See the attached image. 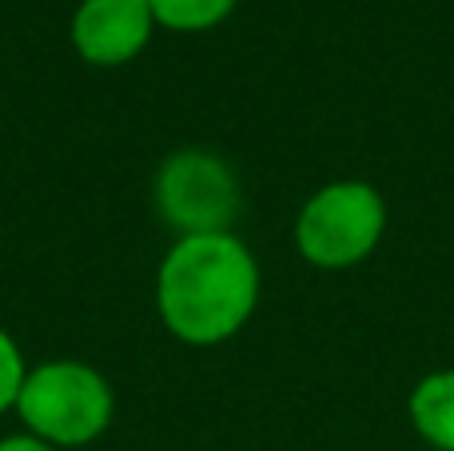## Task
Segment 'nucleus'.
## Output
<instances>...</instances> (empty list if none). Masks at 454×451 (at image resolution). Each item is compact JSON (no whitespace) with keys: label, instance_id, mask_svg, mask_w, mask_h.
<instances>
[{"label":"nucleus","instance_id":"3","mask_svg":"<svg viewBox=\"0 0 454 451\" xmlns=\"http://www.w3.org/2000/svg\"><path fill=\"white\" fill-rule=\"evenodd\" d=\"M387 236V200L367 180L323 184L295 220V248L311 268L347 272Z\"/></svg>","mask_w":454,"mask_h":451},{"label":"nucleus","instance_id":"5","mask_svg":"<svg viewBox=\"0 0 454 451\" xmlns=\"http://www.w3.org/2000/svg\"><path fill=\"white\" fill-rule=\"evenodd\" d=\"M148 0H80L72 12V48L92 68L132 64L156 32Z\"/></svg>","mask_w":454,"mask_h":451},{"label":"nucleus","instance_id":"4","mask_svg":"<svg viewBox=\"0 0 454 451\" xmlns=\"http://www.w3.org/2000/svg\"><path fill=\"white\" fill-rule=\"evenodd\" d=\"M156 208L180 236L231 232L239 216V184L227 160L212 152H176L156 172Z\"/></svg>","mask_w":454,"mask_h":451},{"label":"nucleus","instance_id":"9","mask_svg":"<svg viewBox=\"0 0 454 451\" xmlns=\"http://www.w3.org/2000/svg\"><path fill=\"white\" fill-rule=\"evenodd\" d=\"M0 451H56V447L44 444V439H36V436H28V431H16V436L0 439Z\"/></svg>","mask_w":454,"mask_h":451},{"label":"nucleus","instance_id":"7","mask_svg":"<svg viewBox=\"0 0 454 451\" xmlns=\"http://www.w3.org/2000/svg\"><path fill=\"white\" fill-rule=\"evenodd\" d=\"M239 0H148L152 16L168 32H207L235 12Z\"/></svg>","mask_w":454,"mask_h":451},{"label":"nucleus","instance_id":"6","mask_svg":"<svg viewBox=\"0 0 454 451\" xmlns=\"http://www.w3.org/2000/svg\"><path fill=\"white\" fill-rule=\"evenodd\" d=\"M411 428L439 451H454V372H431L407 400Z\"/></svg>","mask_w":454,"mask_h":451},{"label":"nucleus","instance_id":"8","mask_svg":"<svg viewBox=\"0 0 454 451\" xmlns=\"http://www.w3.org/2000/svg\"><path fill=\"white\" fill-rule=\"evenodd\" d=\"M24 376H28V368H24L20 348H16V340L0 328V415H4L8 407H16Z\"/></svg>","mask_w":454,"mask_h":451},{"label":"nucleus","instance_id":"2","mask_svg":"<svg viewBox=\"0 0 454 451\" xmlns=\"http://www.w3.org/2000/svg\"><path fill=\"white\" fill-rule=\"evenodd\" d=\"M12 412L20 415L28 436L44 439L56 451L84 447L108 431L116 415V396L92 364L48 360L40 368H28Z\"/></svg>","mask_w":454,"mask_h":451},{"label":"nucleus","instance_id":"1","mask_svg":"<svg viewBox=\"0 0 454 451\" xmlns=\"http://www.w3.org/2000/svg\"><path fill=\"white\" fill-rule=\"evenodd\" d=\"M156 308L180 344L215 348L259 308V264L235 232L180 236L156 272Z\"/></svg>","mask_w":454,"mask_h":451}]
</instances>
